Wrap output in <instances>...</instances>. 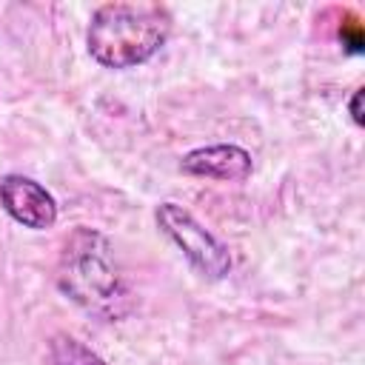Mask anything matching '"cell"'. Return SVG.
Returning <instances> with one entry per match:
<instances>
[{"instance_id": "obj_2", "label": "cell", "mask_w": 365, "mask_h": 365, "mask_svg": "<svg viewBox=\"0 0 365 365\" xmlns=\"http://www.w3.org/2000/svg\"><path fill=\"white\" fill-rule=\"evenodd\" d=\"M57 288L83 311L117 319L125 314L128 294L117 274L114 251L106 234L88 225H77L57 259Z\"/></svg>"}, {"instance_id": "obj_1", "label": "cell", "mask_w": 365, "mask_h": 365, "mask_svg": "<svg viewBox=\"0 0 365 365\" xmlns=\"http://www.w3.org/2000/svg\"><path fill=\"white\" fill-rule=\"evenodd\" d=\"M171 34V14L160 3H103L88 23L86 46L103 68L148 63Z\"/></svg>"}, {"instance_id": "obj_6", "label": "cell", "mask_w": 365, "mask_h": 365, "mask_svg": "<svg viewBox=\"0 0 365 365\" xmlns=\"http://www.w3.org/2000/svg\"><path fill=\"white\" fill-rule=\"evenodd\" d=\"M48 365H108V362L77 336L54 334L48 342Z\"/></svg>"}, {"instance_id": "obj_5", "label": "cell", "mask_w": 365, "mask_h": 365, "mask_svg": "<svg viewBox=\"0 0 365 365\" xmlns=\"http://www.w3.org/2000/svg\"><path fill=\"white\" fill-rule=\"evenodd\" d=\"M180 171L188 177H205V180H220V182H242L254 171V160L242 145L234 143H214L194 148L182 154Z\"/></svg>"}, {"instance_id": "obj_7", "label": "cell", "mask_w": 365, "mask_h": 365, "mask_svg": "<svg viewBox=\"0 0 365 365\" xmlns=\"http://www.w3.org/2000/svg\"><path fill=\"white\" fill-rule=\"evenodd\" d=\"M348 114H351L354 125H362L365 123V117H362V88H354V94L348 100Z\"/></svg>"}, {"instance_id": "obj_3", "label": "cell", "mask_w": 365, "mask_h": 365, "mask_svg": "<svg viewBox=\"0 0 365 365\" xmlns=\"http://www.w3.org/2000/svg\"><path fill=\"white\" fill-rule=\"evenodd\" d=\"M154 220H157L160 231L182 251V257L188 259V265L200 277L217 282V279H225L231 274V265L234 262H231L228 248L208 228H202L200 220L188 208H182L180 202H171L168 200V202H160L157 205Z\"/></svg>"}, {"instance_id": "obj_4", "label": "cell", "mask_w": 365, "mask_h": 365, "mask_svg": "<svg viewBox=\"0 0 365 365\" xmlns=\"http://www.w3.org/2000/svg\"><path fill=\"white\" fill-rule=\"evenodd\" d=\"M0 205L17 225L31 228V231H46L57 222L54 194L37 180L23 177V174L0 177Z\"/></svg>"}]
</instances>
